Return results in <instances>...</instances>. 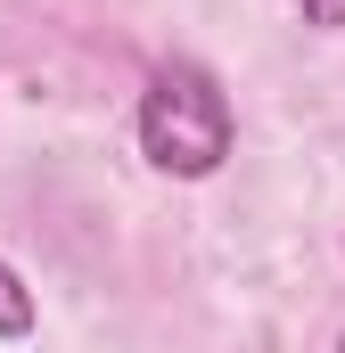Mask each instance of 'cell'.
<instances>
[{"label": "cell", "instance_id": "3957f363", "mask_svg": "<svg viewBox=\"0 0 345 353\" xmlns=\"http://www.w3.org/2000/svg\"><path fill=\"white\" fill-rule=\"evenodd\" d=\"M296 8H304V25H321V33L345 25V0H296Z\"/></svg>", "mask_w": 345, "mask_h": 353}, {"label": "cell", "instance_id": "6da1fadb", "mask_svg": "<svg viewBox=\"0 0 345 353\" xmlns=\"http://www.w3.org/2000/svg\"><path fill=\"white\" fill-rule=\"evenodd\" d=\"M140 157L172 181H206L230 157V99L206 66L172 58V66L148 74V90H140Z\"/></svg>", "mask_w": 345, "mask_h": 353}, {"label": "cell", "instance_id": "277c9868", "mask_svg": "<svg viewBox=\"0 0 345 353\" xmlns=\"http://www.w3.org/2000/svg\"><path fill=\"white\" fill-rule=\"evenodd\" d=\"M337 353H345V345H337Z\"/></svg>", "mask_w": 345, "mask_h": 353}, {"label": "cell", "instance_id": "7a4b0ae2", "mask_svg": "<svg viewBox=\"0 0 345 353\" xmlns=\"http://www.w3.org/2000/svg\"><path fill=\"white\" fill-rule=\"evenodd\" d=\"M33 329V296H25V279L0 263V337H25Z\"/></svg>", "mask_w": 345, "mask_h": 353}]
</instances>
